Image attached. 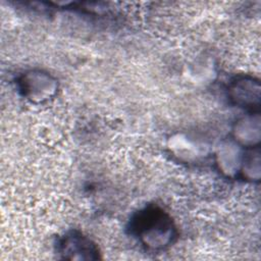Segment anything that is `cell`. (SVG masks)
Masks as SVG:
<instances>
[{
    "instance_id": "obj_1",
    "label": "cell",
    "mask_w": 261,
    "mask_h": 261,
    "mask_svg": "<svg viewBox=\"0 0 261 261\" xmlns=\"http://www.w3.org/2000/svg\"><path fill=\"white\" fill-rule=\"evenodd\" d=\"M130 231L148 250L161 251L175 240L177 231L171 217L158 207L140 211L130 221Z\"/></svg>"
},
{
    "instance_id": "obj_2",
    "label": "cell",
    "mask_w": 261,
    "mask_h": 261,
    "mask_svg": "<svg viewBox=\"0 0 261 261\" xmlns=\"http://www.w3.org/2000/svg\"><path fill=\"white\" fill-rule=\"evenodd\" d=\"M19 91L32 103H43L53 98L58 90L57 81L43 70H29L18 80Z\"/></svg>"
},
{
    "instance_id": "obj_3",
    "label": "cell",
    "mask_w": 261,
    "mask_h": 261,
    "mask_svg": "<svg viewBox=\"0 0 261 261\" xmlns=\"http://www.w3.org/2000/svg\"><path fill=\"white\" fill-rule=\"evenodd\" d=\"M57 253L68 260H95L99 258L97 245L80 231H70L57 243Z\"/></svg>"
},
{
    "instance_id": "obj_4",
    "label": "cell",
    "mask_w": 261,
    "mask_h": 261,
    "mask_svg": "<svg viewBox=\"0 0 261 261\" xmlns=\"http://www.w3.org/2000/svg\"><path fill=\"white\" fill-rule=\"evenodd\" d=\"M228 98L238 107L254 109L259 107L260 85L251 76H241L233 80L228 86Z\"/></svg>"
},
{
    "instance_id": "obj_5",
    "label": "cell",
    "mask_w": 261,
    "mask_h": 261,
    "mask_svg": "<svg viewBox=\"0 0 261 261\" xmlns=\"http://www.w3.org/2000/svg\"><path fill=\"white\" fill-rule=\"evenodd\" d=\"M244 154L239 144L233 142H224L219 145L216 153V164L219 170L225 175L231 176L240 172Z\"/></svg>"
},
{
    "instance_id": "obj_6",
    "label": "cell",
    "mask_w": 261,
    "mask_h": 261,
    "mask_svg": "<svg viewBox=\"0 0 261 261\" xmlns=\"http://www.w3.org/2000/svg\"><path fill=\"white\" fill-rule=\"evenodd\" d=\"M233 138L237 144L252 147L259 142L260 125L259 117L248 115L239 119L233 127Z\"/></svg>"
},
{
    "instance_id": "obj_7",
    "label": "cell",
    "mask_w": 261,
    "mask_h": 261,
    "mask_svg": "<svg viewBox=\"0 0 261 261\" xmlns=\"http://www.w3.org/2000/svg\"><path fill=\"white\" fill-rule=\"evenodd\" d=\"M260 158L259 152L257 150H252L247 154L244 153L242 166L240 172L244 175V177L248 179H258L260 173Z\"/></svg>"
}]
</instances>
